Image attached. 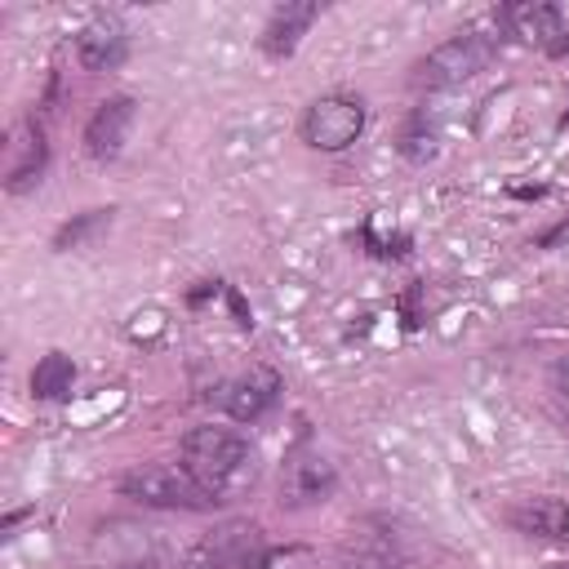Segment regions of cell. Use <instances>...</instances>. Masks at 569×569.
<instances>
[{"label": "cell", "mask_w": 569, "mask_h": 569, "mask_svg": "<svg viewBox=\"0 0 569 569\" xmlns=\"http://www.w3.org/2000/svg\"><path fill=\"white\" fill-rule=\"evenodd\" d=\"M133 116H138V102L129 93H116V98L98 102V111L84 124V151L93 160H116L124 151V142H129Z\"/></svg>", "instance_id": "6"}, {"label": "cell", "mask_w": 569, "mask_h": 569, "mask_svg": "<svg viewBox=\"0 0 569 569\" xmlns=\"http://www.w3.org/2000/svg\"><path fill=\"white\" fill-rule=\"evenodd\" d=\"M400 151L409 156V160H431L436 156V129H427V124H409L405 129V138H400Z\"/></svg>", "instance_id": "16"}, {"label": "cell", "mask_w": 569, "mask_h": 569, "mask_svg": "<svg viewBox=\"0 0 569 569\" xmlns=\"http://www.w3.org/2000/svg\"><path fill=\"white\" fill-rule=\"evenodd\" d=\"M333 489H338V471L320 449H311V445L289 449V458L280 467V507H293V511L320 507Z\"/></svg>", "instance_id": "4"}, {"label": "cell", "mask_w": 569, "mask_h": 569, "mask_svg": "<svg viewBox=\"0 0 569 569\" xmlns=\"http://www.w3.org/2000/svg\"><path fill=\"white\" fill-rule=\"evenodd\" d=\"M511 520H516L525 533L569 542V502H556V498H533L529 507L511 511Z\"/></svg>", "instance_id": "13"}, {"label": "cell", "mask_w": 569, "mask_h": 569, "mask_svg": "<svg viewBox=\"0 0 569 569\" xmlns=\"http://www.w3.org/2000/svg\"><path fill=\"white\" fill-rule=\"evenodd\" d=\"M253 547H258L253 525H227L209 542H200V551L191 556V569H253L258 565Z\"/></svg>", "instance_id": "8"}, {"label": "cell", "mask_w": 569, "mask_h": 569, "mask_svg": "<svg viewBox=\"0 0 569 569\" xmlns=\"http://www.w3.org/2000/svg\"><path fill=\"white\" fill-rule=\"evenodd\" d=\"M556 391H560V396H569V356H565V360H556Z\"/></svg>", "instance_id": "17"}, {"label": "cell", "mask_w": 569, "mask_h": 569, "mask_svg": "<svg viewBox=\"0 0 569 569\" xmlns=\"http://www.w3.org/2000/svg\"><path fill=\"white\" fill-rule=\"evenodd\" d=\"M316 18H320V4H311V0H289V4H280V9L271 13V22L262 27V49H267L271 58H289Z\"/></svg>", "instance_id": "10"}, {"label": "cell", "mask_w": 569, "mask_h": 569, "mask_svg": "<svg viewBox=\"0 0 569 569\" xmlns=\"http://www.w3.org/2000/svg\"><path fill=\"white\" fill-rule=\"evenodd\" d=\"M302 142L316 151H347L365 133V102L351 93H325L302 111Z\"/></svg>", "instance_id": "3"}, {"label": "cell", "mask_w": 569, "mask_h": 569, "mask_svg": "<svg viewBox=\"0 0 569 569\" xmlns=\"http://www.w3.org/2000/svg\"><path fill=\"white\" fill-rule=\"evenodd\" d=\"M13 151H18V160L9 164V191H27L31 182H40L44 160H49V147H44L40 124L27 120V124L18 129V138H13Z\"/></svg>", "instance_id": "12"}, {"label": "cell", "mask_w": 569, "mask_h": 569, "mask_svg": "<svg viewBox=\"0 0 569 569\" xmlns=\"http://www.w3.org/2000/svg\"><path fill=\"white\" fill-rule=\"evenodd\" d=\"M71 387H76V365H71V356L49 351V356L36 360V369H31V396H36V400H62V396H71Z\"/></svg>", "instance_id": "14"}, {"label": "cell", "mask_w": 569, "mask_h": 569, "mask_svg": "<svg viewBox=\"0 0 569 569\" xmlns=\"http://www.w3.org/2000/svg\"><path fill=\"white\" fill-rule=\"evenodd\" d=\"M120 493L142 502V507H160V511H209V507H218V498L187 467H169V462L129 471L120 480Z\"/></svg>", "instance_id": "2"}, {"label": "cell", "mask_w": 569, "mask_h": 569, "mask_svg": "<svg viewBox=\"0 0 569 569\" xmlns=\"http://www.w3.org/2000/svg\"><path fill=\"white\" fill-rule=\"evenodd\" d=\"M551 569H565V565H551Z\"/></svg>", "instance_id": "18"}, {"label": "cell", "mask_w": 569, "mask_h": 569, "mask_svg": "<svg viewBox=\"0 0 569 569\" xmlns=\"http://www.w3.org/2000/svg\"><path fill=\"white\" fill-rule=\"evenodd\" d=\"M276 396H280V373L276 369H249L222 387V409L236 422H258L276 405Z\"/></svg>", "instance_id": "7"}, {"label": "cell", "mask_w": 569, "mask_h": 569, "mask_svg": "<svg viewBox=\"0 0 569 569\" xmlns=\"http://www.w3.org/2000/svg\"><path fill=\"white\" fill-rule=\"evenodd\" d=\"M182 467L222 502L253 480V449L231 427H191L182 436Z\"/></svg>", "instance_id": "1"}, {"label": "cell", "mask_w": 569, "mask_h": 569, "mask_svg": "<svg viewBox=\"0 0 569 569\" xmlns=\"http://www.w3.org/2000/svg\"><path fill=\"white\" fill-rule=\"evenodd\" d=\"M489 58H493V44H489L485 36H476V31L453 36V40L436 44V49L418 62V84H427V89L462 84V80H471L476 71H485Z\"/></svg>", "instance_id": "5"}, {"label": "cell", "mask_w": 569, "mask_h": 569, "mask_svg": "<svg viewBox=\"0 0 569 569\" xmlns=\"http://www.w3.org/2000/svg\"><path fill=\"white\" fill-rule=\"evenodd\" d=\"M511 36H520L525 44H556L560 36V9L556 4H542V0H516L502 9Z\"/></svg>", "instance_id": "11"}, {"label": "cell", "mask_w": 569, "mask_h": 569, "mask_svg": "<svg viewBox=\"0 0 569 569\" xmlns=\"http://www.w3.org/2000/svg\"><path fill=\"white\" fill-rule=\"evenodd\" d=\"M124 53H129V36H124V27L116 18H93L76 36V58L89 71H111V67L124 62Z\"/></svg>", "instance_id": "9"}, {"label": "cell", "mask_w": 569, "mask_h": 569, "mask_svg": "<svg viewBox=\"0 0 569 569\" xmlns=\"http://www.w3.org/2000/svg\"><path fill=\"white\" fill-rule=\"evenodd\" d=\"M107 222H111V209H89V213H80L76 222H67V227L53 236V249H76V244H84V236L102 231Z\"/></svg>", "instance_id": "15"}]
</instances>
